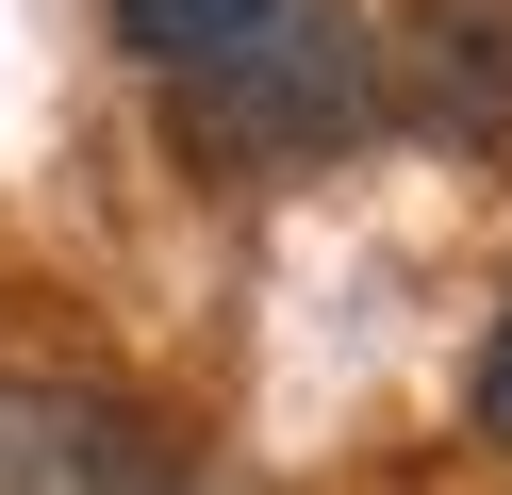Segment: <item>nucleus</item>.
<instances>
[{"instance_id":"nucleus-1","label":"nucleus","mask_w":512,"mask_h":495,"mask_svg":"<svg viewBox=\"0 0 512 495\" xmlns=\"http://www.w3.org/2000/svg\"><path fill=\"white\" fill-rule=\"evenodd\" d=\"M182 132L199 149H232V165H298V149H347L364 132V99H380V50L347 33V0H281V17H248L215 66H182Z\"/></svg>"},{"instance_id":"nucleus-2","label":"nucleus","mask_w":512,"mask_h":495,"mask_svg":"<svg viewBox=\"0 0 512 495\" xmlns=\"http://www.w3.org/2000/svg\"><path fill=\"white\" fill-rule=\"evenodd\" d=\"M0 495H182V446L100 380H0Z\"/></svg>"},{"instance_id":"nucleus-3","label":"nucleus","mask_w":512,"mask_h":495,"mask_svg":"<svg viewBox=\"0 0 512 495\" xmlns=\"http://www.w3.org/2000/svg\"><path fill=\"white\" fill-rule=\"evenodd\" d=\"M397 99L430 132H512V0H413V33H397Z\"/></svg>"},{"instance_id":"nucleus-4","label":"nucleus","mask_w":512,"mask_h":495,"mask_svg":"<svg viewBox=\"0 0 512 495\" xmlns=\"http://www.w3.org/2000/svg\"><path fill=\"white\" fill-rule=\"evenodd\" d=\"M248 17H281V0H116V50L182 83V66H215V50H232Z\"/></svg>"},{"instance_id":"nucleus-5","label":"nucleus","mask_w":512,"mask_h":495,"mask_svg":"<svg viewBox=\"0 0 512 495\" xmlns=\"http://www.w3.org/2000/svg\"><path fill=\"white\" fill-rule=\"evenodd\" d=\"M479 429L512 446V314H496V347H479Z\"/></svg>"}]
</instances>
